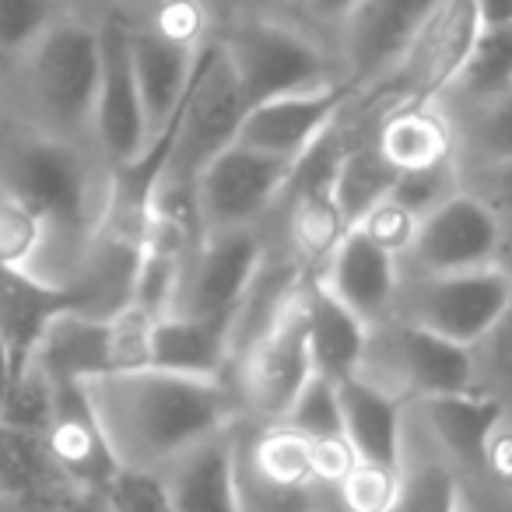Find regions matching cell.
Listing matches in <instances>:
<instances>
[{
  "label": "cell",
  "instance_id": "cell-1",
  "mask_svg": "<svg viewBox=\"0 0 512 512\" xmlns=\"http://www.w3.org/2000/svg\"><path fill=\"white\" fill-rule=\"evenodd\" d=\"M116 467L162 474L172 460L242 421L232 379L165 369L106 372L81 383Z\"/></svg>",
  "mask_w": 512,
  "mask_h": 512
},
{
  "label": "cell",
  "instance_id": "cell-2",
  "mask_svg": "<svg viewBox=\"0 0 512 512\" xmlns=\"http://www.w3.org/2000/svg\"><path fill=\"white\" fill-rule=\"evenodd\" d=\"M95 92L99 15L67 8L15 64L4 67L0 113L18 130L95 148Z\"/></svg>",
  "mask_w": 512,
  "mask_h": 512
},
{
  "label": "cell",
  "instance_id": "cell-3",
  "mask_svg": "<svg viewBox=\"0 0 512 512\" xmlns=\"http://www.w3.org/2000/svg\"><path fill=\"white\" fill-rule=\"evenodd\" d=\"M218 39L249 109L285 95L341 88L330 46L292 15L235 18L221 25Z\"/></svg>",
  "mask_w": 512,
  "mask_h": 512
},
{
  "label": "cell",
  "instance_id": "cell-4",
  "mask_svg": "<svg viewBox=\"0 0 512 512\" xmlns=\"http://www.w3.org/2000/svg\"><path fill=\"white\" fill-rule=\"evenodd\" d=\"M249 113L246 92L228 64L221 39H211L193 74V85L183 99L176 123H172L169 162L158 179V186H176V190H193L197 176L239 141L242 120ZM155 186V190H158Z\"/></svg>",
  "mask_w": 512,
  "mask_h": 512
},
{
  "label": "cell",
  "instance_id": "cell-5",
  "mask_svg": "<svg viewBox=\"0 0 512 512\" xmlns=\"http://www.w3.org/2000/svg\"><path fill=\"white\" fill-rule=\"evenodd\" d=\"M355 379L404 407L442 393H470V351L390 316L365 334Z\"/></svg>",
  "mask_w": 512,
  "mask_h": 512
},
{
  "label": "cell",
  "instance_id": "cell-6",
  "mask_svg": "<svg viewBox=\"0 0 512 512\" xmlns=\"http://www.w3.org/2000/svg\"><path fill=\"white\" fill-rule=\"evenodd\" d=\"M509 306L512 281L498 264L453 274L400 267L397 295H393V316L460 348H474Z\"/></svg>",
  "mask_w": 512,
  "mask_h": 512
},
{
  "label": "cell",
  "instance_id": "cell-7",
  "mask_svg": "<svg viewBox=\"0 0 512 512\" xmlns=\"http://www.w3.org/2000/svg\"><path fill=\"white\" fill-rule=\"evenodd\" d=\"M313 278V274H309ZM306 288L281 309V316L256 337L246 351L232 362L235 397L242 407V421L271 425L288 414L302 386L313 379V358H309V306Z\"/></svg>",
  "mask_w": 512,
  "mask_h": 512
},
{
  "label": "cell",
  "instance_id": "cell-8",
  "mask_svg": "<svg viewBox=\"0 0 512 512\" xmlns=\"http://www.w3.org/2000/svg\"><path fill=\"white\" fill-rule=\"evenodd\" d=\"M235 481L242 512H320L313 449L285 421L235 425Z\"/></svg>",
  "mask_w": 512,
  "mask_h": 512
},
{
  "label": "cell",
  "instance_id": "cell-9",
  "mask_svg": "<svg viewBox=\"0 0 512 512\" xmlns=\"http://www.w3.org/2000/svg\"><path fill=\"white\" fill-rule=\"evenodd\" d=\"M439 8L442 0H358L341 29L330 36L344 99L372 92L404 60Z\"/></svg>",
  "mask_w": 512,
  "mask_h": 512
},
{
  "label": "cell",
  "instance_id": "cell-10",
  "mask_svg": "<svg viewBox=\"0 0 512 512\" xmlns=\"http://www.w3.org/2000/svg\"><path fill=\"white\" fill-rule=\"evenodd\" d=\"M295 165L288 158L264 155L235 141L193 183L197 214L204 232L260 228L285 193Z\"/></svg>",
  "mask_w": 512,
  "mask_h": 512
},
{
  "label": "cell",
  "instance_id": "cell-11",
  "mask_svg": "<svg viewBox=\"0 0 512 512\" xmlns=\"http://www.w3.org/2000/svg\"><path fill=\"white\" fill-rule=\"evenodd\" d=\"M95 148L109 172L127 169L148 151V116L137 88L130 29L120 8L99 15V92H95Z\"/></svg>",
  "mask_w": 512,
  "mask_h": 512
},
{
  "label": "cell",
  "instance_id": "cell-12",
  "mask_svg": "<svg viewBox=\"0 0 512 512\" xmlns=\"http://www.w3.org/2000/svg\"><path fill=\"white\" fill-rule=\"evenodd\" d=\"M267 242L260 228H232V232H204L186 264L183 292L176 313L200 320L232 323L246 288L264 264ZM172 316V313H169Z\"/></svg>",
  "mask_w": 512,
  "mask_h": 512
},
{
  "label": "cell",
  "instance_id": "cell-13",
  "mask_svg": "<svg viewBox=\"0 0 512 512\" xmlns=\"http://www.w3.org/2000/svg\"><path fill=\"white\" fill-rule=\"evenodd\" d=\"M502 246V221L470 193H456L442 207L421 218L418 239L400 267L428 274H453L491 267Z\"/></svg>",
  "mask_w": 512,
  "mask_h": 512
},
{
  "label": "cell",
  "instance_id": "cell-14",
  "mask_svg": "<svg viewBox=\"0 0 512 512\" xmlns=\"http://www.w3.org/2000/svg\"><path fill=\"white\" fill-rule=\"evenodd\" d=\"M502 414V404L481 393H442L407 407V428L456 474H481L484 446Z\"/></svg>",
  "mask_w": 512,
  "mask_h": 512
},
{
  "label": "cell",
  "instance_id": "cell-15",
  "mask_svg": "<svg viewBox=\"0 0 512 512\" xmlns=\"http://www.w3.org/2000/svg\"><path fill=\"white\" fill-rule=\"evenodd\" d=\"M43 442L53 467L71 488L102 491L120 470L81 383H53V411Z\"/></svg>",
  "mask_w": 512,
  "mask_h": 512
},
{
  "label": "cell",
  "instance_id": "cell-16",
  "mask_svg": "<svg viewBox=\"0 0 512 512\" xmlns=\"http://www.w3.org/2000/svg\"><path fill=\"white\" fill-rule=\"evenodd\" d=\"M341 102V88H320V92L260 102L242 120L239 144L264 151V155L288 158V162H302L330 134L337 113H341Z\"/></svg>",
  "mask_w": 512,
  "mask_h": 512
},
{
  "label": "cell",
  "instance_id": "cell-17",
  "mask_svg": "<svg viewBox=\"0 0 512 512\" xmlns=\"http://www.w3.org/2000/svg\"><path fill=\"white\" fill-rule=\"evenodd\" d=\"M137 264H141V242L99 228L60 288L67 299V313L109 320V316L134 306Z\"/></svg>",
  "mask_w": 512,
  "mask_h": 512
},
{
  "label": "cell",
  "instance_id": "cell-18",
  "mask_svg": "<svg viewBox=\"0 0 512 512\" xmlns=\"http://www.w3.org/2000/svg\"><path fill=\"white\" fill-rule=\"evenodd\" d=\"M400 260L379 249L376 242L365 239L358 228H348L330 260L320 267V281L365 323L390 320L393 316V295H397Z\"/></svg>",
  "mask_w": 512,
  "mask_h": 512
},
{
  "label": "cell",
  "instance_id": "cell-19",
  "mask_svg": "<svg viewBox=\"0 0 512 512\" xmlns=\"http://www.w3.org/2000/svg\"><path fill=\"white\" fill-rule=\"evenodd\" d=\"M172 512H242L235 481V425L162 470Z\"/></svg>",
  "mask_w": 512,
  "mask_h": 512
},
{
  "label": "cell",
  "instance_id": "cell-20",
  "mask_svg": "<svg viewBox=\"0 0 512 512\" xmlns=\"http://www.w3.org/2000/svg\"><path fill=\"white\" fill-rule=\"evenodd\" d=\"M130 29V57H134V71H137V88H141V102H144V116H148V144L155 137H162L172 127V120L183 109V99L193 85V74L197 64L204 57V50H179L172 43H162L151 32L137 29L127 18Z\"/></svg>",
  "mask_w": 512,
  "mask_h": 512
},
{
  "label": "cell",
  "instance_id": "cell-21",
  "mask_svg": "<svg viewBox=\"0 0 512 512\" xmlns=\"http://www.w3.org/2000/svg\"><path fill=\"white\" fill-rule=\"evenodd\" d=\"M29 362L39 365L50 383H88L95 376H106L113 372L109 320H92L64 309L46 323Z\"/></svg>",
  "mask_w": 512,
  "mask_h": 512
},
{
  "label": "cell",
  "instance_id": "cell-22",
  "mask_svg": "<svg viewBox=\"0 0 512 512\" xmlns=\"http://www.w3.org/2000/svg\"><path fill=\"white\" fill-rule=\"evenodd\" d=\"M151 365L183 376L228 379L232 372V323L172 313L155 320Z\"/></svg>",
  "mask_w": 512,
  "mask_h": 512
},
{
  "label": "cell",
  "instance_id": "cell-23",
  "mask_svg": "<svg viewBox=\"0 0 512 512\" xmlns=\"http://www.w3.org/2000/svg\"><path fill=\"white\" fill-rule=\"evenodd\" d=\"M67 491L74 488L53 467L43 432L0 421V505H15L18 512H50Z\"/></svg>",
  "mask_w": 512,
  "mask_h": 512
},
{
  "label": "cell",
  "instance_id": "cell-24",
  "mask_svg": "<svg viewBox=\"0 0 512 512\" xmlns=\"http://www.w3.org/2000/svg\"><path fill=\"white\" fill-rule=\"evenodd\" d=\"M372 141H376L379 155L397 169V176L439 169L456 158L453 123L442 113L439 102L393 109L390 116H383Z\"/></svg>",
  "mask_w": 512,
  "mask_h": 512
},
{
  "label": "cell",
  "instance_id": "cell-25",
  "mask_svg": "<svg viewBox=\"0 0 512 512\" xmlns=\"http://www.w3.org/2000/svg\"><path fill=\"white\" fill-rule=\"evenodd\" d=\"M306 306H309V358H313V372L330 379V383L355 379L369 327L323 285L320 274L309 278Z\"/></svg>",
  "mask_w": 512,
  "mask_h": 512
},
{
  "label": "cell",
  "instance_id": "cell-26",
  "mask_svg": "<svg viewBox=\"0 0 512 512\" xmlns=\"http://www.w3.org/2000/svg\"><path fill=\"white\" fill-rule=\"evenodd\" d=\"M341 400V425L358 460L369 463H404L407 442V407L372 390L362 379L337 383Z\"/></svg>",
  "mask_w": 512,
  "mask_h": 512
},
{
  "label": "cell",
  "instance_id": "cell-27",
  "mask_svg": "<svg viewBox=\"0 0 512 512\" xmlns=\"http://www.w3.org/2000/svg\"><path fill=\"white\" fill-rule=\"evenodd\" d=\"M393 186H397V169L379 155L372 137L344 144L341 162H337V200H341L348 225H355L372 204L390 197Z\"/></svg>",
  "mask_w": 512,
  "mask_h": 512
},
{
  "label": "cell",
  "instance_id": "cell-28",
  "mask_svg": "<svg viewBox=\"0 0 512 512\" xmlns=\"http://www.w3.org/2000/svg\"><path fill=\"white\" fill-rule=\"evenodd\" d=\"M502 92H512V22L481 25L460 78L442 99H488Z\"/></svg>",
  "mask_w": 512,
  "mask_h": 512
},
{
  "label": "cell",
  "instance_id": "cell-29",
  "mask_svg": "<svg viewBox=\"0 0 512 512\" xmlns=\"http://www.w3.org/2000/svg\"><path fill=\"white\" fill-rule=\"evenodd\" d=\"M46 221L29 200L0 186V267L36 278L46 253Z\"/></svg>",
  "mask_w": 512,
  "mask_h": 512
},
{
  "label": "cell",
  "instance_id": "cell-30",
  "mask_svg": "<svg viewBox=\"0 0 512 512\" xmlns=\"http://www.w3.org/2000/svg\"><path fill=\"white\" fill-rule=\"evenodd\" d=\"M393 512H463L460 474L439 456H414L404 449V488Z\"/></svg>",
  "mask_w": 512,
  "mask_h": 512
},
{
  "label": "cell",
  "instance_id": "cell-31",
  "mask_svg": "<svg viewBox=\"0 0 512 512\" xmlns=\"http://www.w3.org/2000/svg\"><path fill=\"white\" fill-rule=\"evenodd\" d=\"M470 351V393H481L512 411V306Z\"/></svg>",
  "mask_w": 512,
  "mask_h": 512
},
{
  "label": "cell",
  "instance_id": "cell-32",
  "mask_svg": "<svg viewBox=\"0 0 512 512\" xmlns=\"http://www.w3.org/2000/svg\"><path fill=\"white\" fill-rule=\"evenodd\" d=\"M404 488V463L358 460L355 470L334 488L337 512H393Z\"/></svg>",
  "mask_w": 512,
  "mask_h": 512
},
{
  "label": "cell",
  "instance_id": "cell-33",
  "mask_svg": "<svg viewBox=\"0 0 512 512\" xmlns=\"http://www.w3.org/2000/svg\"><path fill=\"white\" fill-rule=\"evenodd\" d=\"M67 8V0H0V67L15 64Z\"/></svg>",
  "mask_w": 512,
  "mask_h": 512
},
{
  "label": "cell",
  "instance_id": "cell-34",
  "mask_svg": "<svg viewBox=\"0 0 512 512\" xmlns=\"http://www.w3.org/2000/svg\"><path fill=\"white\" fill-rule=\"evenodd\" d=\"M288 428H295L299 435H306L309 442L330 439V435H344L341 425V400H337V383L316 376L302 386V393L295 397V404L288 407L285 418Z\"/></svg>",
  "mask_w": 512,
  "mask_h": 512
},
{
  "label": "cell",
  "instance_id": "cell-35",
  "mask_svg": "<svg viewBox=\"0 0 512 512\" xmlns=\"http://www.w3.org/2000/svg\"><path fill=\"white\" fill-rule=\"evenodd\" d=\"M351 228H358V232H362L365 239L376 242V246L386 249L390 256L404 260L407 249H411L414 239H418L421 218L411 211V207L400 204V200L390 193V197H383L379 204H372L369 211H365L362 218H358Z\"/></svg>",
  "mask_w": 512,
  "mask_h": 512
},
{
  "label": "cell",
  "instance_id": "cell-36",
  "mask_svg": "<svg viewBox=\"0 0 512 512\" xmlns=\"http://www.w3.org/2000/svg\"><path fill=\"white\" fill-rule=\"evenodd\" d=\"M460 190L481 200L502 228L512 225V158L505 162H456Z\"/></svg>",
  "mask_w": 512,
  "mask_h": 512
},
{
  "label": "cell",
  "instance_id": "cell-37",
  "mask_svg": "<svg viewBox=\"0 0 512 512\" xmlns=\"http://www.w3.org/2000/svg\"><path fill=\"white\" fill-rule=\"evenodd\" d=\"M393 197L400 204L411 207L418 218L432 214L435 207H442L446 200H453L460 193V172H456V158L439 169H425V172H404L397 176V186H393Z\"/></svg>",
  "mask_w": 512,
  "mask_h": 512
},
{
  "label": "cell",
  "instance_id": "cell-38",
  "mask_svg": "<svg viewBox=\"0 0 512 512\" xmlns=\"http://www.w3.org/2000/svg\"><path fill=\"white\" fill-rule=\"evenodd\" d=\"M106 498L113 512H172L169 491L162 474H144V470H116L106 484Z\"/></svg>",
  "mask_w": 512,
  "mask_h": 512
},
{
  "label": "cell",
  "instance_id": "cell-39",
  "mask_svg": "<svg viewBox=\"0 0 512 512\" xmlns=\"http://www.w3.org/2000/svg\"><path fill=\"white\" fill-rule=\"evenodd\" d=\"M355 4L358 0H295L292 18L330 46V36L341 29V22L355 11Z\"/></svg>",
  "mask_w": 512,
  "mask_h": 512
},
{
  "label": "cell",
  "instance_id": "cell-40",
  "mask_svg": "<svg viewBox=\"0 0 512 512\" xmlns=\"http://www.w3.org/2000/svg\"><path fill=\"white\" fill-rule=\"evenodd\" d=\"M481 474H488L502 488H512V414H502V421L491 432L488 446H484Z\"/></svg>",
  "mask_w": 512,
  "mask_h": 512
},
{
  "label": "cell",
  "instance_id": "cell-41",
  "mask_svg": "<svg viewBox=\"0 0 512 512\" xmlns=\"http://www.w3.org/2000/svg\"><path fill=\"white\" fill-rule=\"evenodd\" d=\"M211 4L218 11L221 25L253 15H292L295 8V0H211Z\"/></svg>",
  "mask_w": 512,
  "mask_h": 512
},
{
  "label": "cell",
  "instance_id": "cell-42",
  "mask_svg": "<svg viewBox=\"0 0 512 512\" xmlns=\"http://www.w3.org/2000/svg\"><path fill=\"white\" fill-rule=\"evenodd\" d=\"M50 512H113V505H109L106 491H99V488H74V491H67V495L60 498V502L53 505Z\"/></svg>",
  "mask_w": 512,
  "mask_h": 512
},
{
  "label": "cell",
  "instance_id": "cell-43",
  "mask_svg": "<svg viewBox=\"0 0 512 512\" xmlns=\"http://www.w3.org/2000/svg\"><path fill=\"white\" fill-rule=\"evenodd\" d=\"M18 376H22V369H18L15 355H11L8 341H4V334H0V411H4V404H8L11 390H15Z\"/></svg>",
  "mask_w": 512,
  "mask_h": 512
},
{
  "label": "cell",
  "instance_id": "cell-44",
  "mask_svg": "<svg viewBox=\"0 0 512 512\" xmlns=\"http://www.w3.org/2000/svg\"><path fill=\"white\" fill-rule=\"evenodd\" d=\"M481 25H502L512 22V0H474Z\"/></svg>",
  "mask_w": 512,
  "mask_h": 512
},
{
  "label": "cell",
  "instance_id": "cell-45",
  "mask_svg": "<svg viewBox=\"0 0 512 512\" xmlns=\"http://www.w3.org/2000/svg\"><path fill=\"white\" fill-rule=\"evenodd\" d=\"M71 8L88 11V15H102V11H113V8H134L141 0H67Z\"/></svg>",
  "mask_w": 512,
  "mask_h": 512
},
{
  "label": "cell",
  "instance_id": "cell-46",
  "mask_svg": "<svg viewBox=\"0 0 512 512\" xmlns=\"http://www.w3.org/2000/svg\"><path fill=\"white\" fill-rule=\"evenodd\" d=\"M495 264L502 267V274L512 281V225H509V228H502V246H498Z\"/></svg>",
  "mask_w": 512,
  "mask_h": 512
},
{
  "label": "cell",
  "instance_id": "cell-47",
  "mask_svg": "<svg viewBox=\"0 0 512 512\" xmlns=\"http://www.w3.org/2000/svg\"><path fill=\"white\" fill-rule=\"evenodd\" d=\"M0 102H4V67H0ZM4 116V113H0Z\"/></svg>",
  "mask_w": 512,
  "mask_h": 512
},
{
  "label": "cell",
  "instance_id": "cell-48",
  "mask_svg": "<svg viewBox=\"0 0 512 512\" xmlns=\"http://www.w3.org/2000/svg\"><path fill=\"white\" fill-rule=\"evenodd\" d=\"M292 11H295V8H292Z\"/></svg>",
  "mask_w": 512,
  "mask_h": 512
}]
</instances>
